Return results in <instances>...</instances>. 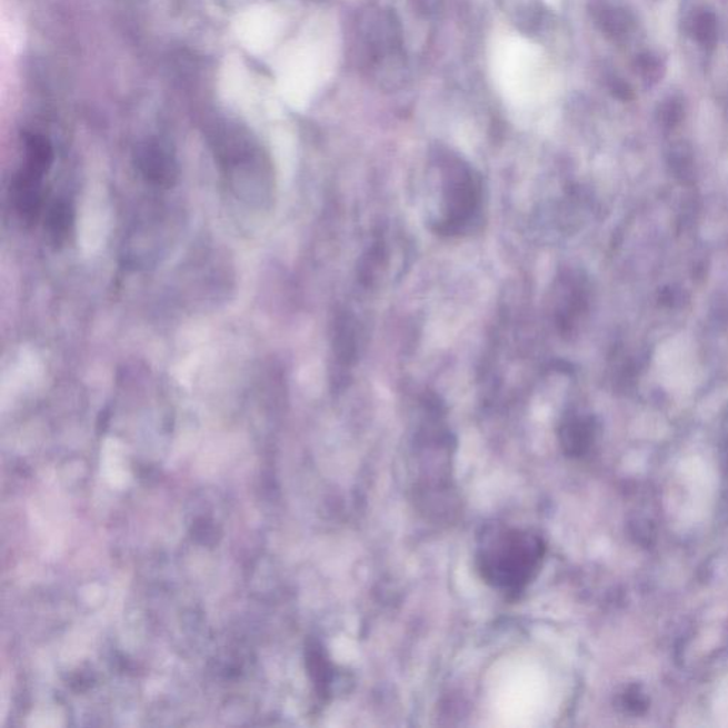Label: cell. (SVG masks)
Here are the masks:
<instances>
[{
    "label": "cell",
    "instance_id": "obj_1",
    "mask_svg": "<svg viewBox=\"0 0 728 728\" xmlns=\"http://www.w3.org/2000/svg\"><path fill=\"white\" fill-rule=\"evenodd\" d=\"M353 54L360 73L385 91L403 88L407 54L403 28L395 10L369 7L353 29Z\"/></svg>",
    "mask_w": 728,
    "mask_h": 728
},
{
    "label": "cell",
    "instance_id": "obj_2",
    "mask_svg": "<svg viewBox=\"0 0 728 728\" xmlns=\"http://www.w3.org/2000/svg\"><path fill=\"white\" fill-rule=\"evenodd\" d=\"M545 543L536 533L516 528L493 529L478 549L481 578L502 592L518 594L537 577Z\"/></svg>",
    "mask_w": 728,
    "mask_h": 728
},
{
    "label": "cell",
    "instance_id": "obj_3",
    "mask_svg": "<svg viewBox=\"0 0 728 728\" xmlns=\"http://www.w3.org/2000/svg\"><path fill=\"white\" fill-rule=\"evenodd\" d=\"M446 217L437 231L455 236L475 220L481 202L480 180L471 168L456 157L445 160Z\"/></svg>",
    "mask_w": 728,
    "mask_h": 728
},
{
    "label": "cell",
    "instance_id": "obj_4",
    "mask_svg": "<svg viewBox=\"0 0 728 728\" xmlns=\"http://www.w3.org/2000/svg\"><path fill=\"white\" fill-rule=\"evenodd\" d=\"M48 174L42 168L24 162V168L14 178L12 202L20 220L33 223L42 216L44 207L43 178Z\"/></svg>",
    "mask_w": 728,
    "mask_h": 728
},
{
    "label": "cell",
    "instance_id": "obj_5",
    "mask_svg": "<svg viewBox=\"0 0 728 728\" xmlns=\"http://www.w3.org/2000/svg\"><path fill=\"white\" fill-rule=\"evenodd\" d=\"M498 4L519 32L527 36L541 32L547 19L543 0H498Z\"/></svg>",
    "mask_w": 728,
    "mask_h": 728
},
{
    "label": "cell",
    "instance_id": "obj_6",
    "mask_svg": "<svg viewBox=\"0 0 728 728\" xmlns=\"http://www.w3.org/2000/svg\"><path fill=\"white\" fill-rule=\"evenodd\" d=\"M142 177L152 186L170 188L176 185L177 166L159 149H144L139 156Z\"/></svg>",
    "mask_w": 728,
    "mask_h": 728
},
{
    "label": "cell",
    "instance_id": "obj_7",
    "mask_svg": "<svg viewBox=\"0 0 728 728\" xmlns=\"http://www.w3.org/2000/svg\"><path fill=\"white\" fill-rule=\"evenodd\" d=\"M595 20L600 32L614 42H622L632 30V18L624 9L600 7L595 12Z\"/></svg>",
    "mask_w": 728,
    "mask_h": 728
},
{
    "label": "cell",
    "instance_id": "obj_8",
    "mask_svg": "<svg viewBox=\"0 0 728 728\" xmlns=\"http://www.w3.org/2000/svg\"><path fill=\"white\" fill-rule=\"evenodd\" d=\"M73 226V210L63 200H56L46 213V229L54 243H63Z\"/></svg>",
    "mask_w": 728,
    "mask_h": 728
},
{
    "label": "cell",
    "instance_id": "obj_9",
    "mask_svg": "<svg viewBox=\"0 0 728 728\" xmlns=\"http://www.w3.org/2000/svg\"><path fill=\"white\" fill-rule=\"evenodd\" d=\"M336 355L342 363L350 365L358 355L355 323L349 318L339 320L335 338Z\"/></svg>",
    "mask_w": 728,
    "mask_h": 728
},
{
    "label": "cell",
    "instance_id": "obj_10",
    "mask_svg": "<svg viewBox=\"0 0 728 728\" xmlns=\"http://www.w3.org/2000/svg\"><path fill=\"white\" fill-rule=\"evenodd\" d=\"M691 33H694L696 42L705 49H712L717 43V18L711 10L701 9L695 14L694 22H691Z\"/></svg>",
    "mask_w": 728,
    "mask_h": 728
},
{
    "label": "cell",
    "instance_id": "obj_11",
    "mask_svg": "<svg viewBox=\"0 0 728 728\" xmlns=\"http://www.w3.org/2000/svg\"><path fill=\"white\" fill-rule=\"evenodd\" d=\"M636 68L648 83L654 84L658 83L661 78L665 76V63L664 60L654 53H641L636 59Z\"/></svg>",
    "mask_w": 728,
    "mask_h": 728
},
{
    "label": "cell",
    "instance_id": "obj_12",
    "mask_svg": "<svg viewBox=\"0 0 728 728\" xmlns=\"http://www.w3.org/2000/svg\"><path fill=\"white\" fill-rule=\"evenodd\" d=\"M681 114H684V107L676 99L667 100L660 107L659 117L666 126L674 127L679 123Z\"/></svg>",
    "mask_w": 728,
    "mask_h": 728
},
{
    "label": "cell",
    "instance_id": "obj_13",
    "mask_svg": "<svg viewBox=\"0 0 728 728\" xmlns=\"http://www.w3.org/2000/svg\"><path fill=\"white\" fill-rule=\"evenodd\" d=\"M609 89L610 93H612L618 100L629 101L634 99L632 88H630V86L622 79H614L610 81Z\"/></svg>",
    "mask_w": 728,
    "mask_h": 728
},
{
    "label": "cell",
    "instance_id": "obj_14",
    "mask_svg": "<svg viewBox=\"0 0 728 728\" xmlns=\"http://www.w3.org/2000/svg\"><path fill=\"white\" fill-rule=\"evenodd\" d=\"M415 4V9L419 10V13L425 14V17H431L437 10H439L440 0H411Z\"/></svg>",
    "mask_w": 728,
    "mask_h": 728
}]
</instances>
